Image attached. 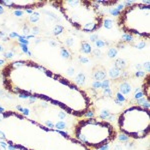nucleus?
Returning <instances> with one entry per match:
<instances>
[{
	"label": "nucleus",
	"mask_w": 150,
	"mask_h": 150,
	"mask_svg": "<svg viewBox=\"0 0 150 150\" xmlns=\"http://www.w3.org/2000/svg\"><path fill=\"white\" fill-rule=\"evenodd\" d=\"M0 140L19 150H90L68 133L13 110L0 109Z\"/></svg>",
	"instance_id": "nucleus-2"
},
{
	"label": "nucleus",
	"mask_w": 150,
	"mask_h": 150,
	"mask_svg": "<svg viewBox=\"0 0 150 150\" xmlns=\"http://www.w3.org/2000/svg\"><path fill=\"white\" fill-rule=\"evenodd\" d=\"M90 150L107 146L117 136V131L111 123L97 118H81L74 125L73 135Z\"/></svg>",
	"instance_id": "nucleus-4"
},
{
	"label": "nucleus",
	"mask_w": 150,
	"mask_h": 150,
	"mask_svg": "<svg viewBox=\"0 0 150 150\" xmlns=\"http://www.w3.org/2000/svg\"><path fill=\"white\" fill-rule=\"evenodd\" d=\"M1 79L7 92L46 101L75 117L85 116L92 107L84 89L32 60L7 63L1 70Z\"/></svg>",
	"instance_id": "nucleus-1"
},
{
	"label": "nucleus",
	"mask_w": 150,
	"mask_h": 150,
	"mask_svg": "<svg viewBox=\"0 0 150 150\" xmlns=\"http://www.w3.org/2000/svg\"><path fill=\"white\" fill-rule=\"evenodd\" d=\"M117 25L124 33L150 37V3L135 2L122 9L117 17Z\"/></svg>",
	"instance_id": "nucleus-5"
},
{
	"label": "nucleus",
	"mask_w": 150,
	"mask_h": 150,
	"mask_svg": "<svg viewBox=\"0 0 150 150\" xmlns=\"http://www.w3.org/2000/svg\"><path fill=\"white\" fill-rule=\"evenodd\" d=\"M68 22L82 32L92 33L103 25L104 14L95 1L91 0H57L51 1Z\"/></svg>",
	"instance_id": "nucleus-3"
},
{
	"label": "nucleus",
	"mask_w": 150,
	"mask_h": 150,
	"mask_svg": "<svg viewBox=\"0 0 150 150\" xmlns=\"http://www.w3.org/2000/svg\"><path fill=\"white\" fill-rule=\"evenodd\" d=\"M118 129L132 139H144L150 133L149 109L133 105L121 112L117 120Z\"/></svg>",
	"instance_id": "nucleus-6"
},
{
	"label": "nucleus",
	"mask_w": 150,
	"mask_h": 150,
	"mask_svg": "<svg viewBox=\"0 0 150 150\" xmlns=\"http://www.w3.org/2000/svg\"><path fill=\"white\" fill-rule=\"evenodd\" d=\"M48 3L46 0H0V4L7 8L19 10H31L45 6Z\"/></svg>",
	"instance_id": "nucleus-7"
}]
</instances>
